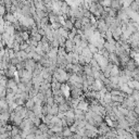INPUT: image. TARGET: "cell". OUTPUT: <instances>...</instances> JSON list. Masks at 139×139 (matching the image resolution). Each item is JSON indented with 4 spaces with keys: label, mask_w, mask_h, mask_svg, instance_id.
<instances>
[{
    "label": "cell",
    "mask_w": 139,
    "mask_h": 139,
    "mask_svg": "<svg viewBox=\"0 0 139 139\" xmlns=\"http://www.w3.org/2000/svg\"><path fill=\"white\" fill-rule=\"evenodd\" d=\"M128 8H129V10L132 12H138L139 11V2L138 1H136V0H134V1H132V2L129 3V6H128Z\"/></svg>",
    "instance_id": "cell-2"
},
{
    "label": "cell",
    "mask_w": 139,
    "mask_h": 139,
    "mask_svg": "<svg viewBox=\"0 0 139 139\" xmlns=\"http://www.w3.org/2000/svg\"><path fill=\"white\" fill-rule=\"evenodd\" d=\"M130 95L134 97L135 100H139V89H133V91H132V94Z\"/></svg>",
    "instance_id": "cell-3"
},
{
    "label": "cell",
    "mask_w": 139,
    "mask_h": 139,
    "mask_svg": "<svg viewBox=\"0 0 139 139\" xmlns=\"http://www.w3.org/2000/svg\"><path fill=\"white\" fill-rule=\"evenodd\" d=\"M137 14H138V15H139V11H138V12H137Z\"/></svg>",
    "instance_id": "cell-4"
},
{
    "label": "cell",
    "mask_w": 139,
    "mask_h": 139,
    "mask_svg": "<svg viewBox=\"0 0 139 139\" xmlns=\"http://www.w3.org/2000/svg\"><path fill=\"white\" fill-rule=\"evenodd\" d=\"M110 7L112 9H115V10H121L123 8V2H122V0H111V5Z\"/></svg>",
    "instance_id": "cell-1"
}]
</instances>
